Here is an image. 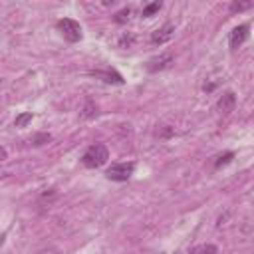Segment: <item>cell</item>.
Listing matches in <instances>:
<instances>
[{
  "instance_id": "obj_4",
  "label": "cell",
  "mask_w": 254,
  "mask_h": 254,
  "mask_svg": "<svg viewBox=\"0 0 254 254\" xmlns=\"http://www.w3.org/2000/svg\"><path fill=\"white\" fill-rule=\"evenodd\" d=\"M175 64V56L173 54H161V56H155L147 62V71L151 73H157V71H163L167 67H171Z\"/></svg>"
},
{
  "instance_id": "obj_10",
  "label": "cell",
  "mask_w": 254,
  "mask_h": 254,
  "mask_svg": "<svg viewBox=\"0 0 254 254\" xmlns=\"http://www.w3.org/2000/svg\"><path fill=\"white\" fill-rule=\"evenodd\" d=\"M133 42H135V36H133L131 32H125V34H121V38H119V48H131Z\"/></svg>"
},
{
  "instance_id": "obj_6",
  "label": "cell",
  "mask_w": 254,
  "mask_h": 254,
  "mask_svg": "<svg viewBox=\"0 0 254 254\" xmlns=\"http://www.w3.org/2000/svg\"><path fill=\"white\" fill-rule=\"evenodd\" d=\"M246 38H248V24L236 26V28L230 32V48H232V50L240 48V46L246 42Z\"/></svg>"
},
{
  "instance_id": "obj_15",
  "label": "cell",
  "mask_w": 254,
  "mask_h": 254,
  "mask_svg": "<svg viewBox=\"0 0 254 254\" xmlns=\"http://www.w3.org/2000/svg\"><path fill=\"white\" fill-rule=\"evenodd\" d=\"M250 6H252V2H244V4H238V2H234V4H232V12H242V10L250 8Z\"/></svg>"
},
{
  "instance_id": "obj_14",
  "label": "cell",
  "mask_w": 254,
  "mask_h": 254,
  "mask_svg": "<svg viewBox=\"0 0 254 254\" xmlns=\"http://www.w3.org/2000/svg\"><path fill=\"white\" fill-rule=\"evenodd\" d=\"M32 141H34V145H44V143L52 141V135H50V133H38Z\"/></svg>"
},
{
  "instance_id": "obj_11",
  "label": "cell",
  "mask_w": 254,
  "mask_h": 254,
  "mask_svg": "<svg viewBox=\"0 0 254 254\" xmlns=\"http://www.w3.org/2000/svg\"><path fill=\"white\" fill-rule=\"evenodd\" d=\"M159 8H161V2H153V4H147V6L143 8V16H145V18H151L155 12H159Z\"/></svg>"
},
{
  "instance_id": "obj_2",
  "label": "cell",
  "mask_w": 254,
  "mask_h": 254,
  "mask_svg": "<svg viewBox=\"0 0 254 254\" xmlns=\"http://www.w3.org/2000/svg\"><path fill=\"white\" fill-rule=\"evenodd\" d=\"M58 30H60V34L67 40V42H79L81 40V26L75 22V20H71V18H62L60 22H58Z\"/></svg>"
},
{
  "instance_id": "obj_3",
  "label": "cell",
  "mask_w": 254,
  "mask_h": 254,
  "mask_svg": "<svg viewBox=\"0 0 254 254\" xmlns=\"http://www.w3.org/2000/svg\"><path fill=\"white\" fill-rule=\"evenodd\" d=\"M133 171H135V163H133V161H129V163H115V165H111V167L105 171V175H107V179H111V181L123 183V181H127V179L133 175Z\"/></svg>"
},
{
  "instance_id": "obj_5",
  "label": "cell",
  "mask_w": 254,
  "mask_h": 254,
  "mask_svg": "<svg viewBox=\"0 0 254 254\" xmlns=\"http://www.w3.org/2000/svg\"><path fill=\"white\" fill-rule=\"evenodd\" d=\"M173 34H175V26L173 24H163L161 28H157L151 34V44H165L173 38Z\"/></svg>"
},
{
  "instance_id": "obj_18",
  "label": "cell",
  "mask_w": 254,
  "mask_h": 254,
  "mask_svg": "<svg viewBox=\"0 0 254 254\" xmlns=\"http://www.w3.org/2000/svg\"><path fill=\"white\" fill-rule=\"evenodd\" d=\"M0 87H2V79H0Z\"/></svg>"
},
{
  "instance_id": "obj_9",
  "label": "cell",
  "mask_w": 254,
  "mask_h": 254,
  "mask_svg": "<svg viewBox=\"0 0 254 254\" xmlns=\"http://www.w3.org/2000/svg\"><path fill=\"white\" fill-rule=\"evenodd\" d=\"M32 111H24V113H20V115H16V119H14V125L16 127H26L30 121H32Z\"/></svg>"
},
{
  "instance_id": "obj_7",
  "label": "cell",
  "mask_w": 254,
  "mask_h": 254,
  "mask_svg": "<svg viewBox=\"0 0 254 254\" xmlns=\"http://www.w3.org/2000/svg\"><path fill=\"white\" fill-rule=\"evenodd\" d=\"M234 105H236V95L232 91H224L216 103V109L222 113V115H228L230 111H234Z\"/></svg>"
},
{
  "instance_id": "obj_12",
  "label": "cell",
  "mask_w": 254,
  "mask_h": 254,
  "mask_svg": "<svg viewBox=\"0 0 254 254\" xmlns=\"http://www.w3.org/2000/svg\"><path fill=\"white\" fill-rule=\"evenodd\" d=\"M129 14H131V10H129V8H123V10H119V12L115 14L113 20H115L117 24H125V22L129 20Z\"/></svg>"
},
{
  "instance_id": "obj_17",
  "label": "cell",
  "mask_w": 254,
  "mask_h": 254,
  "mask_svg": "<svg viewBox=\"0 0 254 254\" xmlns=\"http://www.w3.org/2000/svg\"><path fill=\"white\" fill-rule=\"evenodd\" d=\"M6 157H8V153H6V149H4V147H0V161H4Z\"/></svg>"
},
{
  "instance_id": "obj_1",
  "label": "cell",
  "mask_w": 254,
  "mask_h": 254,
  "mask_svg": "<svg viewBox=\"0 0 254 254\" xmlns=\"http://www.w3.org/2000/svg\"><path fill=\"white\" fill-rule=\"evenodd\" d=\"M107 159H109L107 147L101 145V143H95V145L87 147V151H85L83 157H81V163H83V167H87V169H97V167L105 165Z\"/></svg>"
},
{
  "instance_id": "obj_8",
  "label": "cell",
  "mask_w": 254,
  "mask_h": 254,
  "mask_svg": "<svg viewBox=\"0 0 254 254\" xmlns=\"http://www.w3.org/2000/svg\"><path fill=\"white\" fill-rule=\"evenodd\" d=\"M91 75H95V77H101L105 83H123V77L117 73V71H113V69H99V71H91Z\"/></svg>"
},
{
  "instance_id": "obj_13",
  "label": "cell",
  "mask_w": 254,
  "mask_h": 254,
  "mask_svg": "<svg viewBox=\"0 0 254 254\" xmlns=\"http://www.w3.org/2000/svg\"><path fill=\"white\" fill-rule=\"evenodd\" d=\"M232 157H234V153H230V151H228V153H224V155H218V157H216V161H214V167L218 169V167L226 165V163H228Z\"/></svg>"
},
{
  "instance_id": "obj_16",
  "label": "cell",
  "mask_w": 254,
  "mask_h": 254,
  "mask_svg": "<svg viewBox=\"0 0 254 254\" xmlns=\"http://www.w3.org/2000/svg\"><path fill=\"white\" fill-rule=\"evenodd\" d=\"M93 113H95V111H93V109H91V101H87V107H85V111H83V113H81V115H83V117H91V115H93Z\"/></svg>"
}]
</instances>
